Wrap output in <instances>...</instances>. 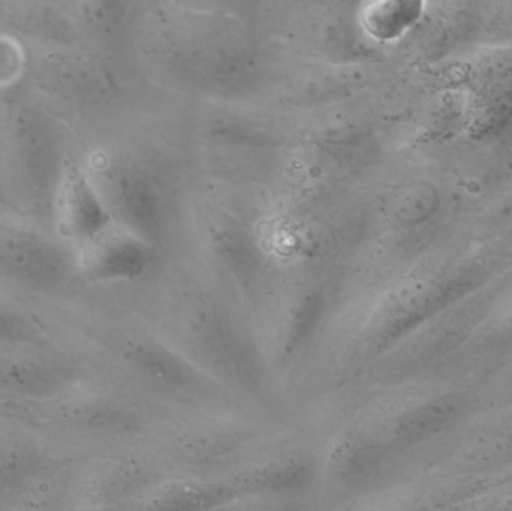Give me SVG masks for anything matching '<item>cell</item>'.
Returning <instances> with one entry per match:
<instances>
[{
  "instance_id": "1",
  "label": "cell",
  "mask_w": 512,
  "mask_h": 511,
  "mask_svg": "<svg viewBox=\"0 0 512 511\" xmlns=\"http://www.w3.org/2000/svg\"><path fill=\"white\" fill-rule=\"evenodd\" d=\"M511 267L512 234L484 236L465 228L399 260L358 315L348 368H370L421 324Z\"/></svg>"
},
{
  "instance_id": "2",
  "label": "cell",
  "mask_w": 512,
  "mask_h": 511,
  "mask_svg": "<svg viewBox=\"0 0 512 511\" xmlns=\"http://www.w3.org/2000/svg\"><path fill=\"white\" fill-rule=\"evenodd\" d=\"M420 501L462 509L490 489L512 482V401H487L421 449Z\"/></svg>"
},
{
  "instance_id": "3",
  "label": "cell",
  "mask_w": 512,
  "mask_h": 511,
  "mask_svg": "<svg viewBox=\"0 0 512 511\" xmlns=\"http://www.w3.org/2000/svg\"><path fill=\"white\" fill-rule=\"evenodd\" d=\"M65 159L44 114L12 90L0 89V189L27 221L56 227Z\"/></svg>"
},
{
  "instance_id": "4",
  "label": "cell",
  "mask_w": 512,
  "mask_h": 511,
  "mask_svg": "<svg viewBox=\"0 0 512 511\" xmlns=\"http://www.w3.org/2000/svg\"><path fill=\"white\" fill-rule=\"evenodd\" d=\"M373 434L391 452H420L483 404L478 387L444 375L408 381Z\"/></svg>"
},
{
  "instance_id": "5",
  "label": "cell",
  "mask_w": 512,
  "mask_h": 511,
  "mask_svg": "<svg viewBox=\"0 0 512 511\" xmlns=\"http://www.w3.org/2000/svg\"><path fill=\"white\" fill-rule=\"evenodd\" d=\"M0 278L33 293H59L78 281L77 251L41 225L0 219Z\"/></svg>"
},
{
  "instance_id": "6",
  "label": "cell",
  "mask_w": 512,
  "mask_h": 511,
  "mask_svg": "<svg viewBox=\"0 0 512 511\" xmlns=\"http://www.w3.org/2000/svg\"><path fill=\"white\" fill-rule=\"evenodd\" d=\"M86 170L113 221L155 242L164 225V206L152 177L134 162L107 153L93 156Z\"/></svg>"
},
{
  "instance_id": "7",
  "label": "cell",
  "mask_w": 512,
  "mask_h": 511,
  "mask_svg": "<svg viewBox=\"0 0 512 511\" xmlns=\"http://www.w3.org/2000/svg\"><path fill=\"white\" fill-rule=\"evenodd\" d=\"M183 350L215 380L251 390L261 383V365L251 344L230 318L215 308L200 309L192 315L186 324Z\"/></svg>"
},
{
  "instance_id": "8",
  "label": "cell",
  "mask_w": 512,
  "mask_h": 511,
  "mask_svg": "<svg viewBox=\"0 0 512 511\" xmlns=\"http://www.w3.org/2000/svg\"><path fill=\"white\" fill-rule=\"evenodd\" d=\"M512 356V267L499 278L489 306L471 335L439 374L453 380L481 383Z\"/></svg>"
},
{
  "instance_id": "9",
  "label": "cell",
  "mask_w": 512,
  "mask_h": 511,
  "mask_svg": "<svg viewBox=\"0 0 512 511\" xmlns=\"http://www.w3.org/2000/svg\"><path fill=\"white\" fill-rule=\"evenodd\" d=\"M75 251L77 279L87 284L135 281L153 264V243L116 222Z\"/></svg>"
},
{
  "instance_id": "10",
  "label": "cell",
  "mask_w": 512,
  "mask_h": 511,
  "mask_svg": "<svg viewBox=\"0 0 512 511\" xmlns=\"http://www.w3.org/2000/svg\"><path fill=\"white\" fill-rule=\"evenodd\" d=\"M47 350L0 347V396L26 402H47L71 389L77 371Z\"/></svg>"
},
{
  "instance_id": "11",
  "label": "cell",
  "mask_w": 512,
  "mask_h": 511,
  "mask_svg": "<svg viewBox=\"0 0 512 511\" xmlns=\"http://www.w3.org/2000/svg\"><path fill=\"white\" fill-rule=\"evenodd\" d=\"M54 216L57 230L74 248L89 242L114 222L86 167L68 158L57 186Z\"/></svg>"
},
{
  "instance_id": "12",
  "label": "cell",
  "mask_w": 512,
  "mask_h": 511,
  "mask_svg": "<svg viewBox=\"0 0 512 511\" xmlns=\"http://www.w3.org/2000/svg\"><path fill=\"white\" fill-rule=\"evenodd\" d=\"M324 294L313 287L301 288L288 297L270 333L268 363L276 371L288 368L315 336L325 314Z\"/></svg>"
},
{
  "instance_id": "13",
  "label": "cell",
  "mask_w": 512,
  "mask_h": 511,
  "mask_svg": "<svg viewBox=\"0 0 512 511\" xmlns=\"http://www.w3.org/2000/svg\"><path fill=\"white\" fill-rule=\"evenodd\" d=\"M48 465L47 453L35 438L0 422V507L35 488Z\"/></svg>"
},
{
  "instance_id": "14",
  "label": "cell",
  "mask_w": 512,
  "mask_h": 511,
  "mask_svg": "<svg viewBox=\"0 0 512 511\" xmlns=\"http://www.w3.org/2000/svg\"><path fill=\"white\" fill-rule=\"evenodd\" d=\"M207 248L219 266L243 284H251L261 270L262 257L255 237L233 216L213 215L204 225Z\"/></svg>"
},
{
  "instance_id": "15",
  "label": "cell",
  "mask_w": 512,
  "mask_h": 511,
  "mask_svg": "<svg viewBox=\"0 0 512 511\" xmlns=\"http://www.w3.org/2000/svg\"><path fill=\"white\" fill-rule=\"evenodd\" d=\"M390 453L372 431L342 435L328 450V480L339 489L358 488L378 473Z\"/></svg>"
},
{
  "instance_id": "16",
  "label": "cell",
  "mask_w": 512,
  "mask_h": 511,
  "mask_svg": "<svg viewBox=\"0 0 512 511\" xmlns=\"http://www.w3.org/2000/svg\"><path fill=\"white\" fill-rule=\"evenodd\" d=\"M315 479V464L309 456L292 455L256 464L231 477L242 497L297 494Z\"/></svg>"
},
{
  "instance_id": "17",
  "label": "cell",
  "mask_w": 512,
  "mask_h": 511,
  "mask_svg": "<svg viewBox=\"0 0 512 511\" xmlns=\"http://www.w3.org/2000/svg\"><path fill=\"white\" fill-rule=\"evenodd\" d=\"M242 498L228 480H173L149 492L141 509L215 510Z\"/></svg>"
},
{
  "instance_id": "18",
  "label": "cell",
  "mask_w": 512,
  "mask_h": 511,
  "mask_svg": "<svg viewBox=\"0 0 512 511\" xmlns=\"http://www.w3.org/2000/svg\"><path fill=\"white\" fill-rule=\"evenodd\" d=\"M125 359L144 380L173 389H189L201 377L195 363L158 342H131L126 347Z\"/></svg>"
},
{
  "instance_id": "19",
  "label": "cell",
  "mask_w": 512,
  "mask_h": 511,
  "mask_svg": "<svg viewBox=\"0 0 512 511\" xmlns=\"http://www.w3.org/2000/svg\"><path fill=\"white\" fill-rule=\"evenodd\" d=\"M424 6L426 0H364L358 24L373 41H397L420 21Z\"/></svg>"
},
{
  "instance_id": "20",
  "label": "cell",
  "mask_w": 512,
  "mask_h": 511,
  "mask_svg": "<svg viewBox=\"0 0 512 511\" xmlns=\"http://www.w3.org/2000/svg\"><path fill=\"white\" fill-rule=\"evenodd\" d=\"M0 347L48 350L50 339L30 315L0 300Z\"/></svg>"
},
{
  "instance_id": "21",
  "label": "cell",
  "mask_w": 512,
  "mask_h": 511,
  "mask_svg": "<svg viewBox=\"0 0 512 511\" xmlns=\"http://www.w3.org/2000/svg\"><path fill=\"white\" fill-rule=\"evenodd\" d=\"M14 23L24 35L57 48L65 45L71 33L65 17L48 6L23 8L15 15Z\"/></svg>"
},
{
  "instance_id": "22",
  "label": "cell",
  "mask_w": 512,
  "mask_h": 511,
  "mask_svg": "<svg viewBox=\"0 0 512 511\" xmlns=\"http://www.w3.org/2000/svg\"><path fill=\"white\" fill-rule=\"evenodd\" d=\"M75 17L89 32H111L125 17V0H78Z\"/></svg>"
},
{
  "instance_id": "23",
  "label": "cell",
  "mask_w": 512,
  "mask_h": 511,
  "mask_svg": "<svg viewBox=\"0 0 512 511\" xmlns=\"http://www.w3.org/2000/svg\"><path fill=\"white\" fill-rule=\"evenodd\" d=\"M481 395L487 401L501 399L512 392V356L498 366L480 386Z\"/></svg>"
},
{
  "instance_id": "24",
  "label": "cell",
  "mask_w": 512,
  "mask_h": 511,
  "mask_svg": "<svg viewBox=\"0 0 512 511\" xmlns=\"http://www.w3.org/2000/svg\"><path fill=\"white\" fill-rule=\"evenodd\" d=\"M501 399H508V401H512V392L510 393V395L504 396V398ZM493 401H498V399H493Z\"/></svg>"
}]
</instances>
